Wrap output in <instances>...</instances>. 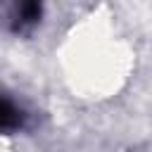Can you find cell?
Wrapping results in <instances>:
<instances>
[{"label": "cell", "instance_id": "cell-2", "mask_svg": "<svg viewBox=\"0 0 152 152\" xmlns=\"http://www.w3.org/2000/svg\"><path fill=\"white\" fill-rule=\"evenodd\" d=\"M40 5L36 2H26V5H19L14 10V17H12V28L14 31H26L31 26H36L40 21Z\"/></svg>", "mask_w": 152, "mask_h": 152}, {"label": "cell", "instance_id": "cell-1", "mask_svg": "<svg viewBox=\"0 0 152 152\" xmlns=\"http://www.w3.org/2000/svg\"><path fill=\"white\" fill-rule=\"evenodd\" d=\"M26 124V112L10 95L0 93V135H10L21 131Z\"/></svg>", "mask_w": 152, "mask_h": 152}]
</instances>
